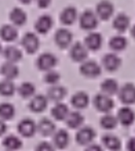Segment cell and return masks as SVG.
I'll use <instances>...</instances> for the list:
<instances>
[{
  "label": "cell",
  "instance_id": "cell-24",
  "mask_svg": "<svg viewBox=\"0 0 135 151\" xmlns=\"http://www.w3.org/2000/svg\"><path fill=\"white\" fill-rule=\"evenodd\" d=\"M100 87H101L102 93L108 95V96L116 94L120 90L118 82L116 80H114V79H106V80H104Z\"/></svg>",
  "mask_w": 135,
  "mask_h": 151
},
{
  "label": "cell",
  "instance_id": "cell-7",
  "mask_svg": "<svg viewBox=\"0 0 135 151\" xmlns=\"http://www.w3.org/2000/svg\"><path fill=\"white\" fill-rule=\"evenodd\" d=\"M22 46L29 54H34L39 48V40L33 32H28L22 38Z\"/></svg>",
  "mask_w": 135,
  "mask_h": 151
},
{
  "label": "cell",
  "instance_id": "cell-20",
  "mask_svg": "<svg viewBox=\"0 0 135 151\" xmlns=\"http://www.w3.org/2000/svg\"><path fill=\"white\" fill-rule=\"evenodd\" d=\"M71 105L75 109H85L89 105V95L84 91H79L71 97Z\"/></svg>",
  "mask_w": 135,
  "mask_h": 151
},
{
  "label": "cell",
  "instance_id": "cell-6",
  "mask_svg": "<svg viewBox=\"0 0 135 151\" xmlns=\"http://www.w3.org/2000/svg\"><path fill=\"white\" fill-rule=\"evenodd\" d=\"M114 12V6L109 0H101L96 5V15L101 20H108Z\"/></svg>",
  "mask_w": 135,
  "mask_h": 151
},
{
  "label": "cell",
  "instance_id": "cell-9",
  "mask_svg": "<svg viewBox=\"0 0 135 151\" xmlns=\"http://www.w3.org/2000/svg\"><path fill=\"white\" fill-rule=\"evenodd\" d=\"M18 130L19 132L25 138H30V137H33L34 134L37 130V125L35 124V122L32 119L29 118H26L23 119L18 125Z\"/></svg>",
  "mask_w": 135,
  "mask_h": 151
},
{
  "label": "cell",
  "instance_id": "cell-26",
  "mask_svg": "<svg viewBox=\"0 0 135 151\" xmlns=\"http://www.w3.org/2000/svg\"><path fill=\"white\" fill-rule=\"evenodd\" d=\"M9 19L15 25L17 26H23L27 21V15L22 9L15 7L9 14Z\"/></svg>",
  "mask_w": 135,
  "mask_h": 151
},
{
  "label": "cell",
  "instance_id": "cell-19",
  "mask_svg": "<svg viewBox=\"0 0 135 151\" xmlns=\"http://www.w3.org/2000/svg\"><path fill=\"white\" fill-rule=\"evenodd\" d=\"M130 26V19L126 14H119L112 22V27L118 32H125Z\"/></svg>",
  "mask_w": 135,
  "mask_h": 151
},
{
  "label": "cell",
  "instance_id": "cell-3",
  "mask_svg": "<svg viewBox=\"0 0 135 151\" xmlns=\"http://www.w3.org/2000/svg\"><path fill=\"white\" fill-rule=\"evenodd\" d=\"M119 99L125 105L135 104V85L132 83H127L123 85L118 92Z\"/></svg>",
  "mask_w": 135,
  "mask_h": 151
},
{
  "label": "cell",
  "instance_id": "cell-8",
  "mask_svg": "<svg viewBox=\"0 0 135 151\" xmlns=\"http://www.w3.org/2000/svg\"><path fill=\"white\" fill-rule=\"evenodd\" d=\"M73 35L68 29L65 28H61L55 34V42L56 45L61 49H65L67 47L70 46L71 42H72Z\"/></svg>",
  "mask_w": 135,
  "mask_h": 151
},
{
  "label": "cell",
  "instance_id": "cell-4",
  "mask_svg": "<svg viewBox=\"0 0 135 151\" xmlns=\"http://www.w3.org/2000/svg\"><path fill=\"white\" fill-rule=\"evenodd\" d=\"M57 63H58L57 57L54 54H52V53H44V54H41L38 57L37 61H36L37 67L40 70L44 71L52 70L57 65Z\"/></svg>",
  "mask_w": 135,
  "mask_h": 151
},
{
  "label": "cell",
  "instance_id": "cell-44",
  "mask_svg": "<svg viewBox=\"0 0 135 151\" xmlns=\"http://www.w3.org/2000/svg\"><path fill=\"white\" fill-rule=\"evenodd\" d=\"M22 3H24V4H28V3L32 2V0H20Z\"/></svg>",
  "mask_w": 135,
  "mask_h": 151
},
{
  "label": "cell",
  "instance_id": "cell-12",
  "mask_svg": "<svg viewBox=\"0 0 135 151\" xmlns=\"http://www.w3.org/2000/svg\"><path fill=\"white\" fill-rule=\"evenodd\" d=\"M121 63H122L121 58L114 53H108L102 58V64L104 68L108 71H116V69L120 68Z\"/></svg>",
  "mask_w": 135,
  "mask_h": 151
},
{
  "label": "cell",
  "instance_id": "cell-14",
  "mask_svg": "<svg viewBox=\"0 0 135 151\" xmlns=\"http://www.w3.org/2000/svg\"><path fill=\"white\" fill-rule=\"evenodd\" d=\"M102 42V35L97 32H91L85 38V46L90 51H97L101 48Z\"/></svg>",
  "mask_w": 135,
  "mask_h": 151
},
{
  "label": "cell",
  "instance_id": "cell-34",
  "mask_svg": "<svg viewBox=\"0 0 135 151\" xmlns=\"http://www.w3.org/2000/svg\"><path fill=\"white\" fill-rule=\"evenodd\" d=\"M118 118L112 116L111 114H105L103 117L100 120V125L102 126V128L104 129H114L116 128V126L118 125Z\"/></svg>",
  "mask_w": 135,
  "mask_h": 151
},
{
  "label": "cell",
  "instance_id": "cell-28",
  "mask_svg": "<svg viewBox=\"0 0 135 151\" xmlns=\"http://www.w3.org/2000/svg\"><path fill=\"white\" fill-rule=\"evenodd\" d=\"M69 113H70V112H69L68 107H67L65 104H62V103H57V105L52 109L53 117L56 120H58V121L66 120Z\"/></svg>",
  "mask_w": 135,
  "mask_h": 151
},
{
  "label": "cell",
  "instance_id": "cell-22",
  "mask_svg": "<svg viewBox=\"0 0 135 151\" xmlns=\"http://www.w3.org/2000/svg\"><path fill=\"white\" fill-rule=\"evenodd\" d=\"M54 144L57 148L59 149H64L67 147L69 143V134L66 130L64 129H60L58 132H56L54 134Z\"/></svg>",
  "mask_w": 135,
  "mask_h": 151
},
{
  "label": "cell",
  "instance_id": "cell-21",
  "mask_svg": "<svg viewBox=\"0 0 135 151\" xmlns=\"http://www.w3.org/2000/svg\"><path fill=\"white\" fill-rule=\"evenodd\" d=\"M67 94L66 89L63 86H59V85H54L48 90V99H50L53 101H61Z\"/></svg>",
  "mask_w": 135,
  "mask_h": 151
},
{
  "label": "cell",
  "instance_id": "cell-23",
  "mask_svg": "<svg viewBox=\"0 0 135 151\" xmlns=\"http://www.w3.org/2000/svg\"><path fill=\"white\" fill-rule=\"evenodd\" d=\"M128 46V40L123 35H114L109 40V48L114 52L124 51Z\"/></svg>",
  "mask_w": 135,
  "mask_h": 151
},
{
  "label": "cell",
  "instance_id": "cell-5",
  "mask_svg": "<svg viewBox=\"0 0 135 151\" xmlns=\"http://www.w3.org/2000/svg\"><path fill=\"white\" fill-rule=\"evenodd\" d=\"M79 71L83 76L87 78H96L101 73V67L96 61L87 60L81 63L79 67Z\"/></svg>",
  "mask_w": 135,
  "mask_h": 151
},
{
  "label": "cell",
  "instance_id": "cell-17",
  "mask_svg": "<svg viewBox=\"0 0 135 151\" xmlns=\"http://www.w3.org/2000/svg\"><path fill=\"white\" fill-rule=\"evenodd\" d=\"M37 130L44 137H49L56 132V125L52 120L48 119V118H44L38 123Z\"/></svg>",
  "mask_w": 135,
  "mask_h": 151
},
{
  "label": "cell",
  "instance_id": "cell-32",
  "mask_svg": "<svg viewBox=\"0 0 135 151\" xmlns=\"http://www.w3.org/2000/svg\"><path fill=\"white\" fill-rule=\"evenodd\" d=\"M16 110L11 104L2 103L0 104V118L2 120H9L15 116Z\"/></svg>",
  "mask_w": 135,
  "mask_h": 151
},
{
  "label": "cell",
  "instance_id": "cell-10",
  "mask_svg": "<svg viewBox=\"0 0 135 151\" xmlns=\"http://www.w3.org/2000/svg\"><path fill=\"white\" fill-rule=\"evenodd\" d=\"M70 57L75 62H84L88 57V49L85 44L75 42L70 49Z\"/></svg>",
  "mask_w": 135,
  "mask_h": 151
},
{
  "label": "cell",
  "instance_id": "cell-30",
  "mask_svg": "<svg viewBox=\"0 0 135 151\" xmlns=\"http://www.w3.org/2000/svg\"><path fill=\"white\" fill-rule=\"evenodd\" d=\"M66 124L70 128H79L84 123V117L79 112H70L66 118Z\"/></svg>",
  "mask_w": 135,
  "mask_h": 151
},
{
  "label": "cell",
  "instance_id": "cell-36",
  "mask_svg": "<svg viewBox=\"0 0 135 151\" xmlns=\"http://www.w3.org/2000/svg\"><path fill=\"white\" fill-rule=\"evenodd\" d=\"M19 94L24 99H29L35 93V86L30 82H25L19 87Z\"/></svg>",
  "mask_w": 135,
  "mask_h": 151
},
{
  "label": "cell",
  "instance_id": "cell-1",
  "mask_svg": "<svg viewBox=\"0 0 135 151\" xmlns=\"http://www.w3.org/2000/svg\"><path fill=\"white\" fill-rule=\"evenodd\" d=\"M94 106L101 113L108 114L114 107V103L111 97L104 93H99L94 99Z\"/></svg>",
  "mask_w": 135,
  "mask_h": 151
},
{
  "label": "cell",
  "instance_id": "cell-45",
  "mask_svg": "<svg viewBox=\"0 0 135 151\" xmlns=\"http://www.w3.org/2000/svg\"><path fill=\"white\" fill-rule=\"evenodd\" d=\"M1 51H2V47H1V45H0V53H1Z\"/></svg>",
  "mask_w": 135,
  "mask_h": 151
},
{
  "label": "cell",
  "instance_id": "cell-33",
  "mask_svg": "<svg viewBox=\"0 0 135 151\" xmlns=\"http://www.w3.org/2000/svg\"><path fill=\"white\" fill-rule=\"evenodd\" d=\"M3 146L7 150H18L22 147V141L16 136H9L3 140Z\"/></svg>",
  "mask_w": 135,
  "mask_h": 151
},
{
  "label": "cell",
  "instance_id": "cell-15",
  "mask_svg": "<svg viewBox=\"0 0 135 151\" xmlns=\"http://www.w3.org/2000/svg\"><path fill=\"white\" fill-rule=\"evenodd\" d=\"M48 107V97L44 95H35L29 104V108L34 113H41Z\"/></svg>",
  "mask_w": 135,
  "mask_h": 151
},
{
  "label": "cell",
  "instance_id": "cell-39",
  "mask_svg": "<svg viewBox=\"0 0 135 151\" xmlns=\"http://www.w3.org/2000/svg\"><path fill=\"white\" fill-rule=\"evenodd\" d=\"M36 2H37L38 7H40V9H46L51 4L52 0H36Z\"/></svg>",
  "mask_w": 135,
  "mask_h": 151
},
{
  "label": "cell",
  "instance_id": "cell-27",
  "mask_svg": "<svg viewBox=\"0 0 135 151\" xmlns=\"http://www.w3.org/2000/svg\"><path fill=\"white\" fill-rule=\"evenodd\" d=\"M0 37L5 42H14L18 37V31L13 25H3L0 28Z\"/></svg>",
  "mask_w": 135,
  "mask_h": 151
},
{
  "label": "cell",
  "instance_id": "cell-16",
  "mask_svg": "<svg viewBox=\"0 0 135 151\" xmlns=\"http://www.w3.org/2000/svg\"><path fill=\"white\" fill-rule=\"evenodd\" d=\"M53 27V19L51 16L44 15L37 19L35 23V30L40 34H46Z\"/></svg>",
  "mask_w": 135,
  "mask_h": 151
},
{
  "label": "cell",
  "instance_id": "cell-29",
  "mask_svg": "<svg viewBox=\"0 0 135 151\" xmlns=\"http://www.w3.org/2000/svg\"><path fill=\"white\" fill-rule=\"evenodd\" d=\"M102 143L110 151H119L121 149V141L114 134H105L102 138Z\"/></svg>",
  "mask_w": 135,
  "mask_h": 151
},
{
  "label": "cell",
  "instance_id": "cell-43",
  "mask_svg": "<svg viewBox=\"0 0 135 151\" xmlns=\"http://www.w3.org/2000/svg\"><path fill=\"white\" fill-rule=\"evenodd\" d=\"M131 35L133 36V38L135 40V25L132 27V29H131Z\"/></svg>",
  "mask_w": 135,
  "mask_h": 151
},
{
  "label": "cell",
  "instance_id": "cell-18",
  "mask_svg": "<svg viewBox=\"0 0 135 151\" xmlns=\"http://www.w3.org/2000/svg\"><path fill=\"white\" fill-rule=\"evenodd\" d=\"M77 19V11L73 6H67L62 11L60 20L64 25H72Z\"/></svg>",
  "mask_w": 135,
  "mask_h": 151
},
{
  "label": "cell",
  "instance_id": "cell-13",
  "mask_svg": "<svg viewBox=\"0 0 135 151\" xmlns=\"http://www.w3.org/2000/svg\"><path fill=\"white\" fill-rule=\"evenodd\" d=\"M118 121L124 126H130L135 121V113L131 108L124 107L118 112Z\"/></svg>",
  "mask_w": 135,
  "mask_h": 151
},
{
  "label": "cell",
  "instance_id": "cell-40",
  "mask_svg": "<svg viewBox=\"0 0 135 151\" xmlns=\"http://www.w3.org/2000/svg\"><path fill=\"white\" fill-rule=\"evenodd\" d=\"M128 151H135V138H131L127 143Z\"/></svg>",
  "mask_w": 135,
  "mask_h": 151
},
{
  "label": "cell",
  "instance_id": "cell-11",
  "mask_svg": "<svg viewBox=\"0 0 135 151\" xmlns=\"http://www.w3.org/2000/svg\"><path fill=\"white\" fill-rule=\"evenodd\" d=\"M95 130L92 127H89V126L81 127L76 134V142L83 146L84 145H90L95 139Z\"/></svg>",
  "mask_w": 135,
  "mask_h": 151
},
{
  "label": "cell",
  "instance_id": "cell-35",
  "mask_svg": "<svg viewBox=\"0 0 135 151\" xmlns=\"http://www.w3.org/2000/svg\"><path fill=\"white\" fill-rule=\"evenodd\" d=\"M16 91V86L11 80H4L0 82V95L11 96Z\"/></svg>",
  "mask_w": 135,
  "mask_h": 151
},
{
  "label": "cell",
  "instance_id": "cell-41",
  "mask_svg": "<svg viewBox=\"0 0 135 151\" xmlns=\"http://www.w3.org/2000/svg\"><path fill=\"white\" fill-rule=\"evenodd\" d=\"M85 151H103L102 148L99 146V145H96V144H91L87 147Z\"/></svg>",
  "mask_w": 135,
  "mask_h": 151
},
{
  "label": "cell",
  "instance_id": "cell-25",
  "mask_svg": "<svg viewBox=\"0 0 135 151\" xmlns=\"http://www.w3.org/2000/svg\"><path fill=\"white\" fill-rule=\"evenodd\" d=\"M1 73L6 80H13V79L17 78L19 75V68L15 63L6 62L2 65L1 67Z\"/></svg>",
  "mask_w": 135,
  "mask_h": 151
},
{
  "label": "cell",
  "instance_id": "cell-42",
  "mask_svg": "<svg viewBox=\"0 0 135 151\" xmlns=\"http://www.w3.org/2000/svg\"><path fill=\"white\" fill-rule=\"evenodd\" d=\"M6 132V124L3 122L2 119H0V136H2Z\"/></svg>",
  "mask_w": 135,
  "mask_h": 151
},
{
  "label": "cell",
  "instance_id": "cell-37",
  "mask_svg": "<svg viewBox=\"0 0 135 151\" xmlns=\"http://www.w3.org/2000/svg\"><path fill=\"white\" fill-rule=\"evenodd\" d=\"M44 81H46V83H48V84L54 86V85H57V83L60 81V75H59V73H57V71L50 70L44 76Z\"/></svg>",
  "mask_w": 135,
  "mask_h": 151
},
{
  "label": "cell",
  "instance_id": "cell-31",
  "mask_svg": "<svg viewBox=\"0 0 135 151\" xmlns=\"http://www.w3.org/2000/svg\"><path fill=\"white\" fill-rule=\"evenodd\" d=\"M3 55L7 62L16 63L22 59V52L16 47H7L3 52Z\"/></svg>",
  "mask_w": 135,
  "mask_h": 151
},
{
  "label": "cell",
  "instance_id": "cell-38",
  "mask_svg": "<svg viewBox=\"0 0 135 151\" xmlns=\"http://www.w3.org/2000/svg\"><path fill=\"white\" fill-rule=\"evenodd\" d=\"M36 151H55V150L52 144H50L48 142H41L37 145Z\"/></svg>",
  "mask_w": 135,
  "mask_h": 151
},
{
  "label": "cell",
  "instance_id": "cell-2",
  "mask_svg": "<svg viewBox=\"0 0 135 151\" xmlns=\"http://www.w3.org/2000/svg\"><path fill=\"white\" fill-rule=\"evenodd\" d=\"M79 26L84 30H88V31L95 29L98 26L97 15L94 12L90 11V9L85 11L81 15V18H79Z\"/></svg>",
  "mask_w": 135,
  "mask_h": 151
}]
</instances>
